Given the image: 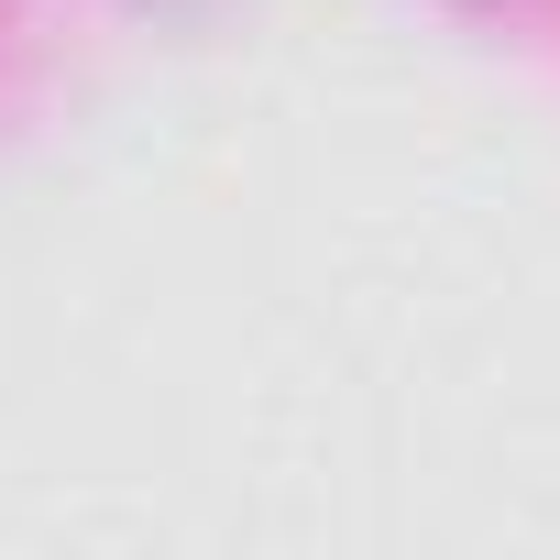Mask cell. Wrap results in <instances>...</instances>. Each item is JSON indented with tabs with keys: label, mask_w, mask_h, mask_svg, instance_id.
<instances>
[{
	"label": "cell",
	"mask_w": 560,
	"mask_h": 560,
	"mask_svg": "<svg viewBox=\"0 0 560 560\" xmlns=\"http://www.w3.org/2000/svg\"><path fill=\"white\" fill-rule=\"evenodd\" d=\"M462 12H494V23H527V12H549V0H462Z\"/></svg>",
	"instance_id": "obj_1"
}]
</instances>
